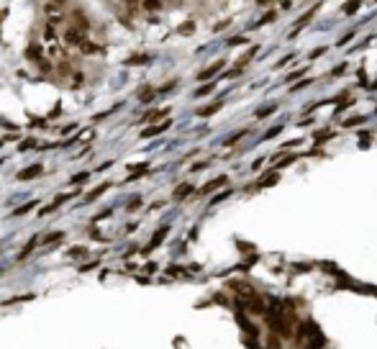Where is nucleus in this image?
<instances>
[{"mask_svg": "<svg viewBox=\"0 0 377 349\" xmlns=\"http://www.w3.org/2000/svg\"><path fill=\"white\" fill-rule=\"evenodd\" d=\"M31 147H33V141L29 139V141H23V144H21V147H18V149H21V151H26V149H31Z\"/></svg>", "mask_w": 377, "mask_h": 349, "instance_id": "nucleus-23", "label": "nucleus"}, {"mask_svg": "<svg viewBox=\"0 0 377 349\" xmlns=\"http://www.w3.org/2000/svg\"><path fill=\"white\" fill-rule=\"evenodd\" d=\"M69 26H75V29H80V31H85L87 33V29H90V23H87V18H85V16L82 13H80V11H75V13H72V23Z\"/></svg>", "mask_w": 377, "mask_h": 349, "instance_id": "nucleus-2", "label": "nucleus"}, {"mask_svg": "<svg viewBox=\"0 0 377 349\" xmlns=\"http://www.w3.org/2000/svg\"><path fill=\"white\" fill-rule=\"evenodd\" d=\"M229 44L231 47H241V44H246V39L244 36H233V39H229Z\"/></svg>", "mask_w": 377, "mask_h": 349, "instance_id": "nucleus-19", "label": "nucleus"}, {"mask_svg": "<svg viewBox=\"0 0 377 349\" xmlns=\"http://www.w3.org/2000/svg\"><path fill=\"white\" fill-rule=\"evenodd\" d=\"M162 116H167V111H154V113L144 116V123H147V121H157V118H162Z\"/></svg>", "mask_w": 377, "mask_h": 349, "instance_id": "nucleus-14", "label": "nucleus"}, {"mask_svg": "<svg viewBox=\"0 0 377 349\" xmlns=\"http://www.w3.org/2000/svg\"><path fill=\"white\" fill-rule=\"evenodd\" d=\"M123 3H129V5H136V0H123Z\"/></svg>", "mask_w": 377, "mask_h": 349, "instance_id": "nucleus-24", "label": "nucleus"}, {"mask_svg": "<svg viewBox=\"0 0 377 349\" xmlns=\"http://www.w3.org/2000/svg\"><path fill=\"white\" fill-rule=\"evenodd\" d=\"M221 185H226V177H215V180H211L208 185L203 187V193H213L215 187H221Z\"/></svg>", "mask_w": 377, "mask_h": 349, "instance_id": "nucleus-9", "label": "nucleus"}, {"mask_svg": "<svg viewBox=\"0 0 377 349\" xmlns=\"http://www.w3.org/2000/svg\"><path fill=\"white\" fill-rule=\"evenodd\" d=\"M85 180H87V172H80V175L72 177V183H85Z\"/></svg>", "mask_w": 377, "mask_h": 349, "instance_id": "nucleus-21", "label": "nucleus"}, {"mask_svg": "<svg viewBox=\"0 0 377 349\" xmlns=\"http://www.w3.org/2000/svg\"><path fill=\"white\" fill-rule=\"evenodd\" d=\"M190 193H193V185L182 183V185H180L177 190H175V200H182V198H187V195H190Z\"/></svg>", "mask_w": 377, "mask_h": 349, "instance_id": "nucleus-8", "label": "nucleus"}, {"mask_svg": "<svg viewBox=\"0 0 377 349\" xmlns=\"http://www.w3.org/2000/svg\"><path fill=\"white\" fill-rule=\"evenodd\" d=\"M65 44H69V47H80V41L85 39V31H80V29H75V26H67L65 29Z\"/></svg>", "mask_w": 377, "mask_h": 349, "instance_id": "nucleus-1", "label": "nucleus"}, {"mask_svg": "<svg viewBox=\"0 0 377 349\" xmlns=\"http://www.w3.org/2000/svg\"><path fill=\"white\" fill-rule=\"evenodd\" d=\"M31 205H33V203H29V205H23V208H18V211H16V216H23V213H29V211H31Z\"/></svg>", "mask_w": 377, "mask_h": 349, "instance_id": "nucleus-22", "label": "nucleus"}, {"mask_svg": "<svg viewBox=\"0 0 377 349\" xmlns=\"http://www.w3.org/2000/svg\"><path fill=\"white\" fill-rule=\"evenodd\" d=\"M233 290H236V295H241V298H254V295H257L249 285H239V283L233 285Z\"/></svg>", "mask_w": 377, "mask_h": 349, "instance_id": "nucleus-7", "label": "nucleus"}, {"mask_svg": "<svg viewBox=\"0 0 377 349\" xmlns=\"http://www.w3.org/2000/svg\"><path fill=\"white\" fill-rule=\"evenodd\" d=\"M213 87H215L213 83H208V85H203V87H200V90H197V95H208V93L213 90Z\"/></svg>", "mask_w": 377, "mask_h": 349, "instance_id": "nucleus-20", "label": "nucleus"}, {"mask_svg": "<svg viewBox=\"0 0 377 349\" xmlns=\"http://www.w3.org/2000/svg\"><path fill=\"white\" fill-rule=\"evenodd\" d=\"M108 187H111L108 183H105V185H100V187H98V190H93V193L87 195V200H95V198H98V195H100V193H105V190H108Z\"/></svg>", "mask_w": 377, "mask_h": 349, "instance_id": "nucleus-15", "label": "nucleus"}, {"mask_svg": "<svg viewBox=\"0 0 377 349\" xmlns=\"http://www.w3.org/2000/svg\"><path fill=\"white\" fill-rule=\"evenodd\" d=\"M80 254H85V247H75V249L67 252V257H80Z\"/></svg>", "mask_w": 377, "mask_h": 349, "instance_id": "nucleus-17", "label": "nucleus"}, {"mask_svg": "<svg viewBox=\"0 0 377 349\" xmlns=\"http://www.w3.org/2000/svg\"><path fill=\"white\" fill-rule=\"evenodd\" d=\"M149 57L147 54H139V57H131V59H126V65H147Z\"/></svg>", "mask_w": 377, "mask_h": 349, "instance_id": "nucleus-13", "label": "nucleus"}, {"mask_svg": "<svg viewBox=\"0 0 377 349\" xmlns=\"http://www.w3.org/2000/svg\"><path fill=\"white\" fill-rule=\"evenodd\" d=\"M275 16H277L275 11H269V13L264 16V18H262V21H259V26H264V23H272V21H275Z\"/></svg>", "mask_w": 377, "mask_h": 349, "instance_id": "nucleus-18", "label": "nucleus"}, {"mask_svg": "<svg viewBox=\"0 0 377 349\" xmlns=\"http://www.w3.org/2000/svg\"><path fill=\"white\" fill-rule=\"evenodd\" d=\"M141 5L147 8V11H159V8H162V0H144Z\"/></svg>", "mask_w": 377, "mask_h": 349, "instance_id": "nucleus-11", "label": "nucleus"}, {"mask_svg": "<svg viewBox=\"0 0 377 349\" xmlns=\"http://www.w3.org/2000/svg\"><path fill=\"white\" fill-rule=\"evenodd\" d=\"M357 8H359V0H352V3H346V5H344V13H354Z\"/></svg>", "mask_w": 377, "mask_h": 349, "instance_id": "nucleus-16", "label": "nucleus"}, {"mask_svg": "<svg viewBox=\"0 0 377 349\" xmlns=\"http://www.w3.org/2000/svg\"><path fill=\"white\" fill-rule=\"evenodd\" d=\"M41 172H44V167H41V165H33V167H29V169H21V172H18V180H31V177L41 175Z\"/></svg>", "mask_w": 377, "mask_h": 349, "instance_id": "nucleus-3", "label": "nucleus"}, {"mask_svg": "<svg viewBox=\"0 0 377 349\" xmlns=\"http://www.w3.org/2000/svg\"><path fill=\"white\" fill-rule=\"evenodd\" d=\"M62 236H65V231H54V234H49L47 239H44V247H49V244H54V241H59Z\"/></svg>", "mask_w": 377, "mask_h": 349, "instance_id": "nucleus-10", "label": "nucleus"}, {"mask_svg": "<svg viewBox=\"0 0 377 349\" xmlns=\"http://www.w3.org/2000/svg\"><path fill=\"white\" fill-rule=\"evenodd\" d=\"M167 236V226H162L154 236H151V241H149V247H147V252H151V249H157L159 244H162V239Z\"/></svg>", "mask_w": 377, "mask_h": 349, "instance_id": "nucleus-4", "label": "nucleus"}, {"mask_svg": "<svg viewBox=\"0 0 377 349\" xmlns=\"http://www.w3.org/2000/svg\"><path fill=\"white\" fill-rule=\"evenodd\" d=\"M218 69H223V62H215V65H211L208 69H203V72L197 75V80H208V77H213L215 72H218Z\"/></svg>", "mask_w": 377, "mask_h": 349, "instance_id": "nucleus-6", "label": "nucleus"}, {"mask_svg": "<svg viewBox=\"0 0 377 349\" xmlns=\"http://www.w3.org/2000/svg\"><path fill=\"white\" fill-rule=\"evenodd\" d=\"M215 111H221V103H213V105H208V108H200V111H197V116H211Z\"/></svg>", "mask_w": 377, "mask_h": 349, "instance_id": "nucleus-12", "label": "nucleus"}, {"mask_svg": "<svg viewBox=\"0 0 377 349\" xmlns=\"http://www.w3.org/2000/svg\"><path fill=\"white\" fill-rule=\"evenodd\" d=\"M169 129V121H164V123H159V126H151V129H144V133L141 136L147 139V136H157V133H162V131H167Z\"/></svg>", "mask_w": 377, "mask_h": 349, "instance_id": "nucleus-5", "label": "nucleus"}]
</instances>
